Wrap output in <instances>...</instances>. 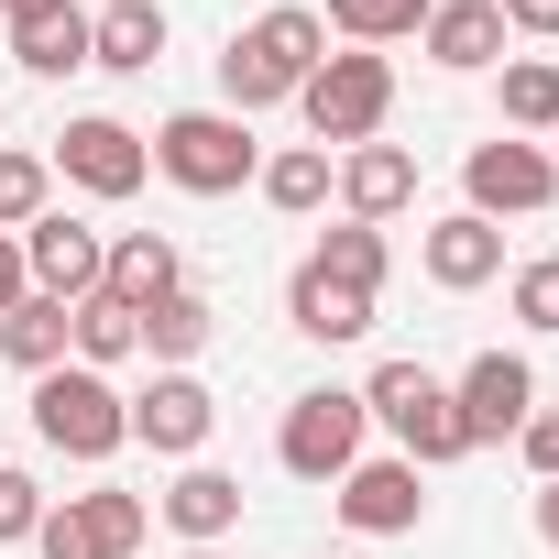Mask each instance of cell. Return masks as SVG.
<instances>
[{
  "label": "cell",
  "mask_w": 559,
  "mask_h": 559,
  "mask_svg": "<svg viewBox=\"0 0 559 559\" xmlns=\"http://www.w3.org/2000/svg\"><path fill=\"white\" fill-rule=\"evenodd\" d=\"M515 319L559 341V252H537V263H515Z\"/></svg>",
  "instance_id": "f546056e"
},
{
  "label": "cell",
  "mask_w": 559,
  "mask_h": 559,
  "mask_svg": "<svg viewBox=\"0 0 559 559\" xmlns=\"http://www.w3.org/2000/svg\"><path fill=\"white\" fill-rule=\"evenodd\" d=\"M209 330H219V308H209V297H187V286H176V297H154V308H143V352H154V362H165V373H187V362H198V352H209Z\"/></svg>",
  "instance_id": "cb8c5ba5"
},
{
  "label": "cell",
  "mask_w": 559,
  "mask_h": 559,
  "mask_svg": "<svg viewBox=\"0 0 559 559\" xmlns=\"http://www.w3.org/2000/svg\"><path fill=\"white\" fill-rule=\"evenodd\" d=\"M461 187H472V219H537V209L559 198V165H548V143L493 132V143H472Z\"/></svg>",
  "instance_id": "ba28073f"
},
{
  "label": "cell",
  "mask_w": 559,
  "mask_h": 559,
  "mask_svg": "<svg viewBox=\"0 0 559 559\" xmlns=\"http://www.w3.org/2000/svg\"><path fill=\"white\" fill-rule=\"evenodd\" d=\"M0 352H12L23 373H56V362H67V308H56V297H23L12 319H0Z\"/></svg>",
  "instance_id": "484cf974"
},
{
  "label": "cell",
  "mask_w": 559,
  "mask_h": 559,
  "mask_svg": "<svg viewBox=\"0 0 559 559\" xmlns=\"http://www.w3.org/2000/svg\"><path fill=\"white\" fill-rule=\"evenodd\" d=\"M252 187H263V209L308 219V209L341 187V154H330V143H286V154H263V176H252Z\"/></svg>",
  "instance_id": "44dd1931"
},
{
  "label": "cell",
  "mask_w": 559,
  "mask_h": 559,
  "mask_svg": "<svg viewBox=\"0 0 559 559\" xmlns=\"http://www.w3.org/2000/svg\"><path fill=\"white\" fill-rule=\"evenodd\" d=\"M99 230L88 219H67V209H45L34 230H23V274H34V297H56V308H78V297H99Z\"/></svg>",
  "instance_id": "7c38bea8"
},
{
  "label": "cell",
  "mask_w": 559,
  "mask_h": 559,
  "mask_svg": "<svg viewBox=\"0 0 559 559\" xmlns=\"http://www.w3.org/2000/svg\"><path fill=\"white\" fill-rule=\"evenodd\" d=\"M297 110H308V132H319L330 154H352V143L384 132V110H395V67H384L373 45H352V56H330V67L297 88Z\"/></svg>",
  "instance_id": "5b68a950"
},
{
  "label": "cell",
  "mask_w": 559,
  "mask_h": 559,
  "mask_svg": "<svg viewBox=\"0 0 559 559\" xmlns=\"http://www.w3.org/2000/svg\"><path fill=\"white\" fill-rule=\"evenodd\" d=\"M428 286H450V297H472V286H493L504 274V230L493 219H472V209H450V219H428Z\"/></svg>",
  "instance_id": "5bb4252c"
},
{
  "label": "cell",
  "mask_w": 559,
  "mask_h": 559,
  "mask_svg": "<svg viewBox=\"0 0 559 559\" xmlns=\"http://www.w3.org/2000/svg\"><path fill=\"white\" fill-rule=\"evenodd\" d=\"M0 12H12V23H23V12H45V0H0Z\"/></svg>",
  "instance_id": "d590c367"
},
{
  "label": "cell",
  "mask_w": 559,
  "mask_h": 559,
  "mask_svg": "<svg viewBox=\"0 0 559 559\" xmlns=\"http://www.w3.org/2000/svg\"><path fill=\"white\" fill-rule=\"evenodd\" d=\"M99 12H110V0H99Z\"/></svg>",
  "instance_id": "74e56055"
},
{
  "label": "cell",
  "mask_w": 559,
  "mask_h": 559,
  "mask_svg": "<svg viewBox=\"0 0 559 559\" xmlns=\"http://www.w3.org/2000/svg\"><path fill=\"white\" fill-rule=\"evenodd\" d=\"M362 428H373L362 395H352V384H319V395L286 406V428H274V461H286L297 483H341V472L362 461Z\"/></svg>",
  "instance_id": "8992f818"
},
{
  "label": "cell",
  "mask_w": 559,
  "mask_h": 559,
  "mask_svg": "<svg viewBox=\"0 0 559 559\" xmlns=\"http://www.w3.org/2000/svg\"><path fill=\"white\" fill-rule=\"evenodd\" d=\"M330 504H341V526H352V537H417V515H428L417 461H352Z\"/></svg>",
  "instance_id": "4fadbf2b"
},
{
  "label": "cell",
  "mask_w": 559,
  "mask_h": 559,
  "mask_svg": "<svg viewBox=\"0 0 559 559\" xmlns=\"http://www.w3.org/2000/svg\"><path fill=\"white\" fill-rule=\"evenodd\" d=\"M286 319H297L308 341H362V330H373V297H352V286H330L319 263H297V286H286Z\"/></svg>",
  "instance_id": "7402d4cb"
},
{
  "label": "cell",
  "mask_w": 559,
  "mask_h": 559,
  "mask_svg": "<svg viewBox=\"0 0 559 559\" xmlns=\"http://www.w3.org/2000/svg\"><path fill=\"white\" fill-rule=\"evenodd\" d=\"M187 559H219V548H187Z\"/></svg>",
  "instance_id": "8d00e7d4"
},
{
  "label": "cell",
  "mask_w": 559,
  "mask_h": 559,
  "mask_svg": "<svg viewBox=\"0 0 559 559\" xmlns=\"http://www.w3.org/2000/svg\"><path fill=\"white\" fill-rule=\"evenodd\" d=\"M537 537L559 548V483H537Z\"/></svg>",
  "instance_id": "e575fe53"
},
{
  "label": "cell",
  "mask_w": 559,
  "mask_h": 559,
  "mask_svg": "<svg viewBox=\"0 0 559 559\" xmlns=\"http://www.w3.org/2000/svg\"><path fill=\"white\" fill-rule=\"evenodd\" d=\"M56 176H78L88 198H132V187L154 176V154H143V132H132V121L88 110V121H67V132H56Z\"/></svg>",
  "instance_id": "9c48e42d"
},
{
  "label": "cell",
  "mask_w": 559,
  "mask_h": 559,
  "mask_svg": "<svg viewBox=\"0 0 559 559\" xmlns=\"http://www.w3.org/2000/svg\"><path fill=\"white\" fill-rule=\"evenodd\" d=\"M154 515H165L187 548H219V537L241 526V483H230V472H209V461H187V472L154 493Z\"/></svg>",
  "instance_id": "9a60e30c"
},
{
  "label": "cell",
  "mask_w": 559,
  "mask_h": 559,
  "mask_svg": "<svg viewBox=\"0 0 559 559\" xmlns=\"http://www.w3.org/2000/svg\"><path fill=\"white\" fill-rule=\"evenodd\" d=\"M165 56V0H110V12L88 23V67H110V78H143Z\"/></svg>",
  "instance_id": "d6986e66"
},
{
  "label": "cell",
  "mask_w": 559,
  "mask_h": 559,
  "mask_svg": "<svg viewBox=\"0 0 559 559\" xmlns=\"http://www.w3.org/2000/svg\"><path fill=\"white\" fill-rule=\"evenodd\" d=\"M504 34H559V0H493Z\"/></svg>",
  "instance_id": "836d02e7"
},
{
  "label": "cell",
  "mask_w": 559,
  "mask_h": 559,
  "mask_svg": "<svg viewBox=\"0 0 559 559\" xmlns=\"http://www.w3.org/2000/svg\"><path fill=\"white\" fill-rule=\"evenodd\" d=\"M417 45H428V67H450V78L504 67V12H493V0H439V12L417 23Z\"/></svg>",
  "instance_id": "2e32d148"
},
{
  "label": "cell",
  "mask_w": 559,
  "mask_h": 559,
  "mask_svg": "<svg viewBox=\"0 0 559 559\" xmlns=\"http://www.w3.org/2000/svg\"><path fill=\"white\" fill-rule=\"evenodd\" d=\"M45 526V483L34 472H12V461H0V548H23Z\"/></svg>",
  "instance_id": "4dcf8cb0"
},
{
  "label": "cell",
  "mask_w": 559,
  "mask_h": 559,
  "mask_svg": "<svg viewBox=\"0 0 559 559\" xmlns=\"http://www.w3.org/2000/svg\"><path fill=\"white\" fill-rule=\"evenodd\" d=\"M515 450H526V472H537V483H559V406H537V417L515 428Z\"/></svg>",
  "instance_id": "1f68e13d"
},
{
  "label": "cell",
  "mask_w": 559,
  "mask_h": 559,
  "mask_svg": "<svg viewBox=\"0 0 559 559\" xmlns=\"http://www.w3.org/2000/svg\"><path fill=\"white\" fill-rule=\"evenodd\" d=\"M67 352H78L88 373L132 362V352H143V308H121V297H78V308H67Z\"/></svg>",
  "instance_id": "603a6c76"
},
{
  "label": "cell",
  "mask_w": 559,
  "mask_h": 559,
  "mask_svg": "<svg viewBox=\"0 0 559 559\" xmlns=\"http://www.w3.org/2000/svg\"><path fill=\"white\" fill-rule=\"evenodd\" d=\"M450 406H461L472 450H483V439H515V428L537 417V373H526V352H472V373L450 384Z\"/></svg>",
  "instance_id": "30bf717a"
},
{
  "label": "cell",
  "mask_w": 559,
  "mask_h": 559,
  "mask_svg": "<svg viewBox=\"0 0 559 559\" xmlns=\"http://www.w3.org/2000/svg\"><path fill=\"white\" fill-rule=\"evenodd\" d=\"M143 537H154V504H143V493H121V483L67 493V504H45V526H34V548H45V559H132Z\"/></svg>",
  "instance_id": "52a82bcc"
},
{
  "label": "cell",
  "mask_w": 559,
  "mask_h": 559,
  "mask_svg": "<svg viewBox=\"0 0 559 559\" xmlns=\"http://www.w3.org/2000/svg\"><path fill=\"white\" fill-rule=\"evenodd\" d=\"M362 417H373V428H395V450H406L417 472L472 461V428H461V406H450V384H439L428 362H384V373L362 384Z\"/></svg>",
  "instance_id": "3957f363"
},
{
  "label": "cell",
  "mask_w": 559,
  "mask_h": 559,
  "mask_svg": "<svg viewBox=\"0 0 559 559\" xmlns=\"http://www.w3.org/2000/svg\"><path fill=\"white\" fill-rule=\"evenodd\" d=\"M34 439L56 461H110L132 439V395L88 362H56V373H34Z\"/></svg>",
  "instance_id": "7a4b0ae2"
},
{
  "label": "cell",
  "mask_w": 559,
  "mask_h": 559,
  "mask_svg": "<svg viewBox=\"0 0 559 559\" xmlns=\"http://www.w3.org/2000/svg\"><path fill=\"white\" fill-rule=\"evenodd\" d=\"M319 67H330V23L308 12V0H286V12H263V23H241V34L219 45V99L252 121V110H274V99H297Z\"/></svg>",
  "instance_id": "6da1fadb"
},
{
  "label": "cell",
  "mask_w": 559,
  "mask_h": 559,
  "mask_svg": "<svg viewBox=\"0 0 559 559\" xmlns=\"http://www.w3.org/2000/svg\"><path fill=\"white\" fill-rule=\"evenodd\" d=\"M56 209V165L45 154H0V230H34Z\"/></svg>",
  "instance_id": "f1b7e54d"
},
{
  "label": "cell",
  "mask_w": 559,
  "mask_h": 559,
  "mask_svg": "<svg viewBox=\"0 0 559 559\" xmlns=\"http://www.w3.org/2000/svg\"><path fill=\"white\" fill-rule=\"evenodd\" d=\"M428 12H439V0H330L319 23H330V34H352V45H395V34H417Z\"/></svg>",
  "instance_id": "83f0119b"
},
{
  "label": "cell",
  "mask_w": 559,
  "mask_h": 559,
  "mask_svg": "<svg viewBox=\"0 0 559 559\" xmlns=\"http://www.w3.org/2000/svg\"><path fill=\"white\" fill-rule=\"evenodd\" d=\"M143 154H154L187 198H230V187H252V176H263V143H252V121H241V110H176L165 132H143Z\"/></svg>",
  "instance_id": "277c9868"
},
{
  "label": "cell",
  "mask_w": 559,
  "mask_h": 559,
  "mask_svg": "<svg viewBox=\"0 0 559 559\" xmlns=\"http://www.w3.org/2000/svg\"><path fill=\"white\" fill-rule=\"evenodd\" d=\"M12 56H23L34 78H78V67H88V12H78V0L23 12V23H12Z\"/></svg>",
  "instance_id": "ffe728a7"
},
{
  "label": "cell",
  "mask_w": 559,
  "mask_h": 559,
  "mask_svg": "<svg viewBox=\"0 0 559 559\" xmlns=\"http://www.w3.org/2000/svg\"><path fill=\"white\" fill-rule=\"evenodd\" d=\"M330 286H352V297H384V230L373 219H341V230H319V252H308Z\"/></svg>",
  "instance_id": "d4e9b609"
},
{
  "label": "cell",
  "mask_w": 559,
  "mask_h": 559,
  "mask_svg": "<svg viewBox=\"0 0 559 559\" xmlns=\"http://www.w3.org/2000/svg\"><path fill=\"white\" fill-rule=\"evenodd\" d=\"M504 132H559V67L548 56H515L504 67Z\"/></svg>",
  "instance_id": "4316f807"
},
{
  "label": "cell",
  "mask_w": 559,
  "mask_h": 559,
  "mask_svg": "<svg viewBox=\"0 0 559 559\" xmlns=\"http://www.w3.org/2000/svg\"><path fill=\"white\" fill-rule=\"evenodd\" d=\"M341 198H352V219L384 230V219L417 198V154H406V143H352V154H341Z\"/></svg>",
  "instance_id": "e0dca14e"
},
{
  "label": "cell",
  "mask_w": 559,
  "mask_h": 559,
  "mask_svg": "<svg viewBox=\"0 0 559 559\" xmlns=\"http://www.w3.org/2000/svg\"><path fill=\"white\" fill-rule=\"evenodd\" d=\"M548 165H559V154H548Z\"/></svg>",
  "instance_id": "f35d334b"
},
{
  "label": "cell",
  "mask_w": 559,
  "mask_h": 559,
  "mask_svg": "<svg viewBox=\"0 0 559 559\" xmlns=\"http://www.w3.org/2000/svg\"><path fill=\"white\" fill-rule=\"evenodd\" d=\"M187 274H176V241L165 230H121L110 252H99V297H121V308H154V297H176Z\"/></svg>",
  "instance_id": "ac0fdd59"
},
{
  "label": "cell",
  "mask_w": 559,
  "mask_h": 559,
  "mask_svg": "<svg viewBox=\"0 0 559 559\" xmlns=\"http://www.w3.org/2000/svg\"><path fill=\"white\" fill-rule=\"evenodd\" d=\"M34 297V274H23V230H0V319H12Z\"/></svg>",
  "instance_id": "d6a6232c"
},
{
  "label": "cell",
  "mask_w": 559,
  "mask_h": 559,
  "mask_svg": "<svg viewBox=\"0 0 559 559\" xmlns=\"http://www.w3.org/2000/svg\"><path fill=\"white\" fill-rule=\"evenodd\" d=\"M209 428H219V395H209L198 373H154V384L132 395V439H143L154 461H198Z\"/></svg>",
  "instance_id": "8fae6325"
}]
</instances>
